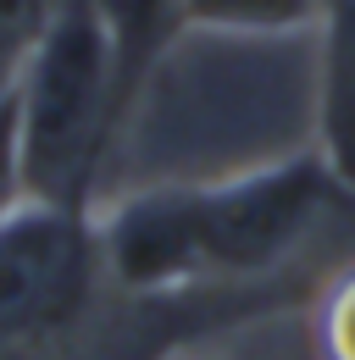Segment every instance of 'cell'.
Masks as SVG:
<instances>
[{
  "mask_svg": "<svg viewBox=\"0 0 355 360\" xmlns=\"http://www.w3.org/2000/svg\"><path fill=\"white\" fill-rule=\"evenodd\" d=\"M17 167L23 200L78 205L89 211V188L111 139L123 134L111 50L94 17V0H56L39 39L28 45L17 78Z\"/></svg>",
  "mask_w": 355,
  "mask_h": 360,
  "instance_id": "6da1fadb",
  "label": "cell"
},
{
  "mask_svg": "<svg viewBox=\"0 0 355 360\" xmlns=\"http://www.w3.org/2000/svg\"><path fill=\"white\" fill-rule=\"evenodd\" d=\"M194 277H256L283 266L344 194L322 155H289L222 183H183Z\"/></svg>",
  "mask_w": 355,
  "mask_h": 360,
  "instance_id": "7a4b0ae2",
  "label": "cell"
},
{
  "mask_svg": "<svg viewBox=\"0 0 355 360\" xmlns=\"http://www.w3.org/2000/svg\"><path fill=\"white\" fill-rule=\"evenodd\" d=\"M100 266L94 217L78 205L17 200L0 211V344L56 333L84 305Z\"/></svg>",
  "mask_w": 355,
  "mask_h": 360,
  "instance_id": "3957f363",
  "label": "cell"
},
{
  "mask_svg": "<svg viewBox=\"0 0 355 360\" xmlns=\"http://www.w3.org/2000/svg\"><path fill=\"white\" fill-rule=\"evenodd\" d=\"M316 28V155L339 188H355V0H328Z\"/></svg>",
  "mask_w": 355,
  "mask_h": 360,
  "instance_id": "277c9868",
  "label": "cell"
},
{
  "mask_svg": "<svg viewBox=\"0 0 355 360\" xmlns=\"http://www.w3.org/2000/svg\"><path fill=\"white\" fill-rule=\"evenodd\" d=\"M94 17L106 28L111 50V89H117V117L128 122L133 100L144 94L156 61L167 56L178 34L189 28L183 0H94Z\"/></svg>",
  "mask_w": 355,
  "mask_h": 360,
  "instance_id": "5b68a950",
  "label": "cell"
},
{
  "mask_svg": "<svg viewBox=\"0 0 355 360\" xmlns=\"http://www.w3.org/2000/svg\"><path fill=\"white\" fill-rule=\"evenodd\" d=\"M322 6L328 0H183V17L211 34H294L322 22Z\"/></svg>",
  "mask_w": 355,
  "mask_h": 360,
  "instance_id": "8992f818",
  "label": "cell"
},
{
  "mask_svg": "<svg viewBox=\"0 0 355 360\" xmlns=\"http://www.w3.org/2000/svg\"><path fill=\"white\" fill-rule=\"evenodd\" d=\"M311 333H316V355L322 360H355V266L339 271L322 288Z\"/></svg>",
  "mask_w": 355,
  "mask_h": 360,
  "instance_id": "52a82bcc",
  "label": "cell"
},
{
  "mask_svg": "<svg viewBox=\"0 0 355 360\" xmlns=\"http://www.w3.org/2000/svg\"><path fill=\"white\" fill-rule=\"evenodd\" d=\"M206 360H228V355H206Z\"/></svg>",
  "mask_w": 355,
  "mask_h": 360,
  "instance_id": "ba28073f",
  "label": "cell"
}]
</instances>
